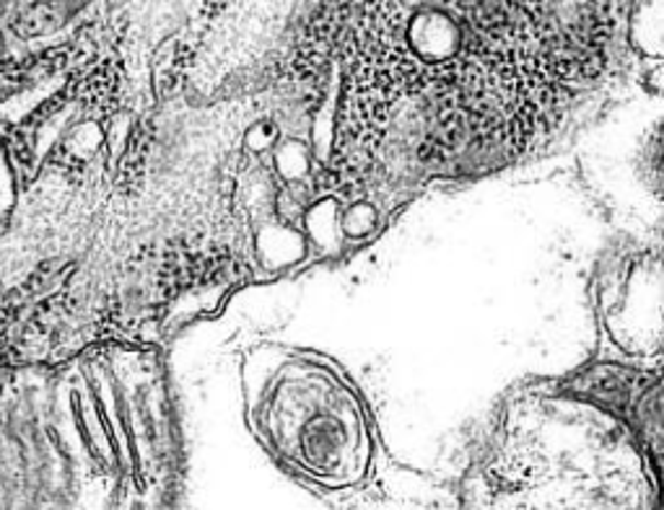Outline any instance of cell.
<instances>
[{"instance_id": "6da1fadb", "label": "cell", "mask_w": 664, "mask_h": 510, "mask_svg": "<svg viewBox=\"0 0 664 510\" xmlns=\"http://www.w3.org/2000/svg\"><path fill=\"white\" fill-rule=\"evenodd\" d=\"M19 5V0H0V13H9Z\"/></svg>"}, {"instance_id": "7a4b0ae2", "label": "cell", "mask_w": 664, "mask_h": 510, "mask_svg": "<svg viewBox=\"0 0 664 510\" xmlns=\"http://www.w3.org/2000/svg\"><path fill=\"white\" fill-rule=\"evenodd\" d=\"M5 53V34H3V30H0V55Z\"/></svg>"}]
</instances>
